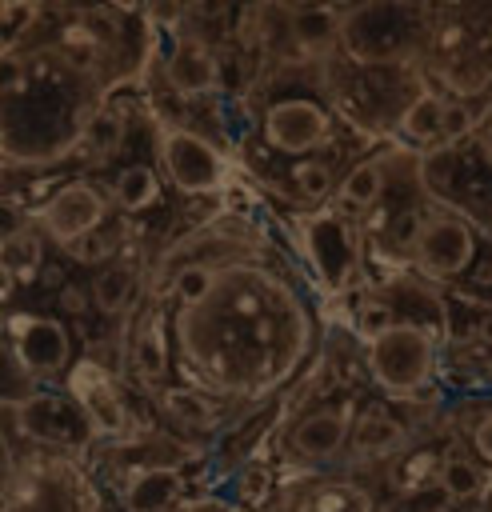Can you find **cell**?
<instances>
[{"instance_id":"cell-1","label":"cell","mask_w":492,"mask_h":512,"mask_svg":"<svg viewBox=\"0 0 492 512\" xmlns=\"http://www.w3.org/2000/svg\"><path fill=\"white\" fill-rule=\"evenodd\" d=\"M172 340L192 388L256 400L276 392L308 360L316 320L300 288L252 256L216 264L200 304L172 312Z\"/></svg>"},{"instance_id":"cell-2","label":"cell","mask_w":492,"mask_h":512,"mask_svg":"<svg viewBox=\"0 0 492 512\" xmlns=\"http://www.w3.org/2000/svg\"><path fill=\"white\" fill-rule=\"evenodd\" d=\"M20 48L28 56V80L0 100V152L12 156V164H52L84 140L100 112V92L112 84L76 68L48 40Z\"/></svg>"},{"instance_id":"cell-3","label":"cell","mask_w":492,"mask_h":512,"mask_svg":"<svg viewBox=\"0 0 492 512\" xmlns=\"http://www.w3.org/2000/svg\"><path fill=\"white\" fill-rule=\"evenodd\" d=\"M0 512H104V500L72 452L32 448L12 464Z\"/></svg>"},{"instance_id":"cell-4","label":"cell","mask_w":492,"mask_h":512,"mask_svg":"<svg viewBox=\"0 0 492 512\" xmlns=\"http://www.w3.org/2000/svg\"><path fill=\"white\" fill-rule=\"evenodd\" d=\"M428 12L416 4H360L340 12V48L372 68V64H400L408 52H416V44L424 40Z\"/></svg>"},{"instance_id":"cell-5","label":"cell","mask_w":492,"mask_h":512,"mask_svg":"<svg viewBox=\"0 0 492 512\" xmlns=\"http://www.w3.org/2000/svg\"><path fill=\"white\" fill-rule=\"evenodd\" d=\"M364 364H368V376L384 392H392V396H416L436 376V340H432V332H424L416 324L388 320V324H380L368 336Z\"/></svg>"},{"instance_id":"cell-6","label":"cell","mask_w":492,"mask_h":512,"mask_svg":"<svg viewBox=\"0 0 492 512\" xmlns=\"http://www.w3.org/2000/svg\"><path fill=\"white\" fill-rule=\"evenodd\" d=\"M156 156H160L168 180L188 196L216 192L224 184V152L184 124H160L156 128Z\"/></svg>"},{"instance_id":"cell-7","label":"cell","mask_w":492,"mask_h":512,"mask_svg":"<svg viewBox=\"0 0 492 512\" xmlns=\"http://www.w3.org/2000/svg\"><path fill=\"white\" fill-rule=\"evenodd\" d=\"M412 260L432 280H452L476 260V228L452 208H436L420 216V232L412 244Z\"/></svg>"},{"instance_id":"cell-8","label":"cell","mask_w":492,"mask_h":512,"mask_svg":"<svg viewBox=\"0 0 492 512\" xmlns=\"http://www.w3.org/2000/svg\"><path fill=\"white\" fill-rule=\"evenodd\" d=\"M20 436L40 448L68 452V448H84L88 440H96V428L88 424V416L80 412L72 396L32 392L20 400Z\"/></svg>"},{"instance_id":"cell-9","label":"cell","mask_w":492,"mask_h":512,"mask_svg":"<svg viewBox=\"0 0 492 512\" xmlns=\"http://www.w3.org/2000/svg\"><path fill=\"white\" fill-rule=\"evenodd\" d=\"M104 216H108V200H104V192H100L96 184H88V180H68V184H60V188L44 200V208L36 212L40 228H44L60 248H72L76 240H84V236H92L96 228H104Z\"/></svg>"},{"instance_id":"cell-10","label":"cell","mask_w":492,"mask_h":512,"mask_svg":"<svg viewBox=\"0 0 492 512\" xmlns=\"http://www.w3.org/2000/svg\"><path fill=\"white\" fill-rule=\"evenodd\" d=\"M264 140L284 156H304L320 148L332 132V112L312 96H284L264 112Z\"/></svg>"},{"instance_id":"cell-11","label":"cell","mask_w":492,"mask_h":512,"mask_svg":"<svg viewBox=\"0 0 492 512\" xmlns=\"http://www.w3.org/2000/svg\"><path fill=\"white\" fill-rule=\"evenodd\" d=\"M8 344H12L16 360L24 364V372H32V376H52V372L68 368V360H72L68 328L52 316H32V312L12 316Z\"/></svg>"},{"instance_id":"cell-12","label":"cell","mask_w":492,"mask_h":512,"mask_svg":"<svg viewBox=\"0 0 492 512\" xmlns=\"http://www.w3.org/2000/svg\"><path fill=\"white\" fill-rule=\"evenodd\" d=\"M68 392L96 428V436H128L132 432V412L124 408L116 384L96 360H80L68 368Z\"/></svg>"},{"instance_id":"cell-13","label":"cell","mask_w":492,"mask_h":512,"mask_svg":"<svg viewBox=\"0 0 492 512\" xmlns=\"http://www.w3.org/2000/svg\"><path fill=\"white\" fill-rule=\"evenodd\" d=\"M352 424H356V412L348 404H320V408L304 412L288 428V452L296 460L324 464V460H332V456H340L348 448Z\"/></svg>"},{"instance_id":"cell-14","label":"cell","mask_w":492,"mask_h":512,"mask_svg":"<svg viewBox=\"0 0 492 512\" xmlns=\"http://www.w3.org/2000/svg\"><path fill=\"white\" fill-rule=\"evenodd\" d=\"M164 80L172 84V92L180 96H204L212 88H220V60L192 36H180L164 60Z\"/></svg>"},{"instance_id":"cell-15","label":"cell","mask_w":492,"mask_h":512,"mask_svg":"<svg viewBox=\"0 0 492 512\" xmlns=\"http://www.w3.org/2000/svg\"><path fill=\"white\" fill-rule=\"evenodd\" d=\"M292 512H376V492L352 476H332L308 484L296 496Z\"/></svg>"},{"instance_id":"cell-16","label":"cell","mask_w":492,"mask_h":512,"mask_svg":"<svg viewBox=\"0 0 492 512\" xmlns=\"http://www.w3.org/2000/svg\"><path fill=\"white\" fill-rule=\"evenodd\" d=\"M180 496H184V480L176 468H148L128 480L124 508L128 512H168V508L184 504Z\"/></svg>"},{"instance_id":"cell-17","label":"cell","mask_w":492,"mask_h":512,"mask_svg":"<svg viewBox=\"0 0 492 512\" xmlns=\"http://www.w3.org/2000/svg\"><path fill=\"white\" fill-rule=\"evenodd\" d=\"M348 444H352V452H360V456H392V452H400V448L408 444V428H404L392 412L368 408V412L356 416Z\"/></svg>"},{"instance_id":"cell-18","label":"cell","mask_w":492,"mask_h":512,"mask_svg":"<svg viewBox=\"0 0 492 512\" xmlns=\"http://www.w3.org/2000/svg\"><path fill=\"white\" fill-rule=\"evenodd\" d=\"M384 192V164L380 160H360L356 168H348V176L336 188V200L348 216H364L368 208H376Z\"/></svg>"},{"instance_id":"cell-19","label":"cell","mask_w":492,"mask_h":512,"mask_svg":"<svg viewBox=\"0 0 492 512\" xmlns=\"http://www.w3.org/2000/svg\"><path fill=\"white\" fill-rule=\"evenodd\" d=\"M444 108L448 100L436 96V92H424L416 100H408V108L400 112V132L416 144H432L444 136Z\"/></svg>"},{"instance_id":"cell-20","label":"cell","mask_w":492,"mask_h":512,"mask_svg":"<svg viewBox=\"0 0 492 512\" xmlns=\"http://www.w3.org/2000/svg\"><path fill=\"white\" fill-rule=\"evenodd\" d=\"M112 196L124 212H144L160 200V176L148 168V164H128L116 172V184H112Z\"/></svg>"},{"instance_id":"cell-21","label":"cell","mask_w":492,"mask_h":512,"mask_svg":"<svg viewBox=\"0 0 492 512\" xmlns=\"http://www.w3.org/2000/svg\"><path fill=\"white\" fill-rule=\"evenodd\" d=\"M132 364L144 380H160L168 372V352H164V328L156 324V316H144L132 340Z\"/></svg>"},{"instance_id":"cell-22","label":"cell","mask_w":492,"mask_h":512,"mask_svg":"<svg viewBox=\"0 0 492 512\" xmlns=\"http://www.w3.org/2000/svg\"><path fill=\"white\" fill-rule=\"evenodd\" d=\"M340 32V12L332 8H292V40H300L308 52L324 48Z\"/></svg>"},{"instance_id":"cell-23","label":"cell","mask_w":492,"mask_h":512,"mask_svg":"<svg viewBox=\"0 0 492 512\" xmlns=\"http://www.w3.org/2000/svg\"><path fill=\"white\" fill-rule=\"evenodd\" d=\"M436 484L448 500H472L484 488V472L468 456H444V464L436 472Z\"/></svg>"},{"instance_id":"cell-24","label":"cell","mask_w":492,"mask_h":512,"mask_svg":"<svg viewBox=\"0 0 492 512\" xmlns=\"http://www.w3.org/2000/svg\"><path fill=\"white\" fill-rule=\"evenodd\" d=\"M132 272L124 268V264H112V268H104L100 276H96V284H92V304H96V312H104V316H116V312H124L128 308V300H132Z\"/></svg>"},{"instance_id":"cell-25","label":"cell","mask_w":492,"mask_h":512,"mask_svg":"<svg viewBox=\"0 0 492 512\" xmlns=\"http://www.w3.org/2000/svg\"><path fill=\"white\" fill-rule=\"evenodd\" d=\"M164 408H168L176 420H184V424H212L220 404H216V396H208V392L184 384V388H168V392H164Z\"/></svg>"},{"instance_id":"cell-26","label":"cell","mask_w":492,"mask_h":512,"mask_svg":"<svg viewBox=\"0 0 492 512\" xmlns=\"http://www.w3.org/2000/svg\"><path fill=\"white\" fill-rule=\"evenodd\" d=\"M0 260L12 268L16 280H32L36 268H40V236H36V228H24L16 240H8L0 248Z\"/></svg>"},{"instance_id":"cell-27","label":"cell","mask_w":492,"mask_h":512,"mask_svg":"<svg viewBox=\"0 0 492 512\" xmlns=\"http://www.w3.org/2000/svg\"><path fill=\"white\" fill-rule=\"evenodd\" d=\"M212 276H216V264H184L176 276H172V296H176V308H192L208 296L212 288Z\"/></svg>"},{"instance_id":"cell-28","label":"cell","mask_w":492,"mask_h":512,"mask_svg":"<svg viewBox=\"0 0 492 512\" xmlns=\"http://www.w3.org/2000/svg\"><path fill=\"white\" fill-rule=\"evenodd\" d=\"M292 188L304 200H324V196H332V168L324 160H296L292 164Z\"/></svg>"},{"instance_id":"cell-29","label":"cell","mask_w":492,"mask_h":512,"mask_svg":"<svg viewBox=\"0 0 492 512\" xmlns=\"http://www.w3.org/2000/svg\"><path fill=\"white\" fill-rule=\"evenodd\" d=\"M84 140H88V148H92L96 156H112V152L120 148V140H124V120H120L116 112L100 108V112L92 116V124H88V132H84Z\"/></svg>"},{"instance_id":"cell-30","label":"cell","mask_w":492,"mask_h":512,"mask_svg":"<svg viewBox=\"0 0 492 512\" xmlns=\"http://www.w3.org/2000/svg\"><path fill=\"white\" fill-rule=\"evenodd\" d=\"M24 80H28V56L20 44H12L0 52V100H8Z\"/></svg>"},{"instance_id":"cell-31","label":"cell","mask_w":492,"mask_h":512,"mask_svg":"<svg viewBox=\"0 0 492 512\" xmlns=\"http://www.w3.org/2000/svg\"><path fill=\"white\" fill-rule=\"evenodd\" d=\"M472 128H480V124H476V112H472L464 100H448V108H444V136H440V140L456 144V140L472 136Z\"/></svg>"},{"instance_id":"cell-32","label":"cell","mask_w":492,"mask_h":512,"mask_svg":"<svg viewBox=\"0 0 492 512\" xmlns=\"http://www.w3.org/2000/svg\"><path fill=\"white\" fill-rule=\"evenodd\" d=\"M112 248H116V236H112V232H104V228H96L92 236H84V240H76V244H72L76 260H84V264L108 260V252H112Z\"/></svg>"},{"instance_id":"cell-33","label":"cell","mask_w":492,"mask_h":512,"mask_svg":"<svg viewBox=\"0 0 492 512\" xmlns=\"http://www.w3.org/2000/svg\"><path fill=\"white\" fill-rule=\"evenodd\" d=\"M24 228H28V216H24V208H20L12 196H0V248H4L8 240H16Z\"/></svg>"},{"instance_id":"cell-34","label":"cell","mask_w":492,"mask_h":512,"mask_svg":"<svg viewBox=\"0 0 492 512\" xmlns=\"http://www.w3.org/2000/svg\"><path fill=\"white\" fill-rule=\"evenodd\" d=\"M472 452H476L484 464H492V408L472 424Z\"/></svg>"},{"instance_id":"cell-35","label":"cell","mask_w":492,"mask_h":512,"mask_svg":"<svg viewBox=\"0 0 492 512\" xmlns=\"http://www.w3.org/2000/svg\"><path fill=\"white\" fill-rule=\"evenodd\" d=\"M264 488H268V472H264V468H248V472H244V480H240V496L252 504Z\"/></svg>"},{"instance_id":"cell-36","label":"cell","mask_w":492,"mask_h":512,"mask_svg":"<svg viewBox=\"0 0 492 512\" xmlns=\"http://www.w3.org/2000/svg\"><path fill=\"white\" fill-rule=\"evenodd\" d=\"M184 512H232L224 500H216V496H196V500H184L180 504Z\"/></svg>"},{"instance_id":"cell-37","label":"cell","mask_w":492,"mask_h":512,"mask_svg":"<svg viewBox=\"0 0 492 512\" xmlns=\"http://www.w3.org/2000/svg\"><path fill=\"white\" fill-rule=\"evenodd\" d=\"M240 60H220V88H228V92H236L240 88Z\"/></svg>"},{"instance_id":"cell-38","label":"cell","mask_w":492,"mask_h":512,"mask_svg":"<svg viewBox=\"0 0 492 512\" xmlns=\"http://www.w3.org/2000/svg\"><path fill=\"white\" fill-rule=\"evenodd\" d=\"M16 284H20V280H16V276H12V268L0 260V304H8V300L16 296Z\"/></svg>"},{"instance_id":"cell-39","label":"cell","mask_w":492,"mask_h":512,"mask_svg":"<svg viewBox=\"0 0 492 512\" xmlns=\"http://www.w3.org/2000/svg\"><path fill=\"white\" fill-rule=\"evenodd\" d=\"M480 152H484V160L492 164V116L480 120Z\"/></svg>"},{"instance_id":"cell-40","label":"cell","mask_w":492,"mask_h":512,"mask_svg":"<svg viewBox=\"0 0 492 512\" xmlns=\"http://www.w3.org/2000/svg\"><path fill=\"white\" fill-rule=\"evenodd\" d=\"M60 304H64V308H68V312H80V308H84V296H80V292H76V288H68V292H64V296H60Z\"/></svg>"},{"instance_id":"cell-41","label":"cell","mask_w":492,"mask_h":512,"mask_svg":"<svg viewBox=\"0 0 492 512\" xmlns=\"http://www.w3.org/2000/svg\"><path fill=\"white\" fill-rule=\"evenodd\" d=\"M16 460H12V440H8V432H0V468H12Z\"/></svg>"},{"instance_id":"cell-42","label":"cell","mask_w":492,"mask_h":512,"mask_svg":"<svg viewBox=\"0 0 492 512\" xmlns=\"http://www.w3.org/2000/svg\"><path fill=\"white\" fill-rule=\"evenodd\" d=\"M476 336H480L484 344H492V316H484V320L476 324Z\"/></svg>"},{"instance_id":"cell-43","label":"cell","mask_w":492,"mask_h":512,"mask_svg":"<svg viewBox=\"0 0 492 512\" xmlns=\"http://www.w3.org/2000/svg\"><path fill=\"white\" fill-rule=\"evenodd\" d=\"M8 348V320H0V352Z\"/></svg>"},{"instance_id":"cell-44","label":"cell","mask_w":492,"mask_h":512,"mask_svg":"<svg viewBox=\"0 0 492 512\" xmlns=\"http://www.w3.org/2000/svg\"><path fill=\"white\" fill-rule=\"evenodd\" d=\"M272 512H292V508H284V504H276V508H272Z\"/></svg>"},{"instance_id":"cell-45","label":"cell","mask_w":492,"mask_h":512,"mask_svg":"<svg viewBox=\"0 0 492 512\" xmlns=\"http://www.w3.org/2000/svg\"><path fill=\"white\" fill-rule=\"evenodd\" d=\"M168 512H184V508H180V504H176V508H168Z\"/></svg>"}]
</instances>
